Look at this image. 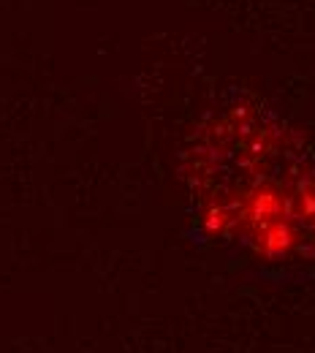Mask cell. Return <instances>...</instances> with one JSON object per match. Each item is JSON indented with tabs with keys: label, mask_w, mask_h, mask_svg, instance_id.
<instances>
[{
	"label": "cell",
	"mask_w": 315,
	"mask_h": 353,
	"mask_svg": "<svg viewBox=\"0 0 315 353\" xmlns=\"http://www.w3.org/2000/svg\"><path fill=\"white\" fill-rule=\"evenodd\" d=\"M187 188L210 236L264 259L315 253L313 158L256 98L204 117L187 152Z\"/></svg>",
	"instance_id": "6da1fadb"
}]
</instances>
